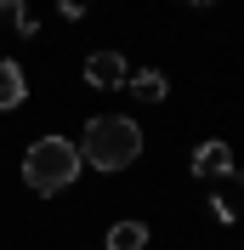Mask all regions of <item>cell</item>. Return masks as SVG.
Returning <instances> with one entry per match:
<instances>
[{
	"instance_id": "obj_3",
	"label": "cell",
	"mask_w": 244,
	"mask_h": 250,
	"mask_svg": "<svg viewBox=\"0 0 244 250\" xmlns=\"http://www.w3.org/2000/svg\"><path fill=\"white\" fill-rule=\"evenodd\" d=\"M125 80H131V62H125L114 46H102V51L85 57V85H91V91H120Z\"/></svg>"
},
{
	"instance_id": "obj_8",
	"label": "cell",
	"mask_w": 244,
	"mask_h": 250,
	"mask_svg": "<svg viewBox=\"0 0 244 250\" xmlns=\"http://www.w3.org/2000/svg\"><path fill=\"white\" fill-rule=\"evenodd\" d=\"M57 12H62V17H85V12H91V0H57Z\"/></svg>"
},
{
	"instance_id": "obj_12",
	"label": "cell",
	"mask_w": 244,
	"mask_h": 250,
	"mask_svg": "<svg viewBox=\"0 0 244 250\" xmlns=\"http://www.w3.org/2000/svg\"><path fill=\"white\" fill-rule=\"evenodd\" d=\"M187 6H216V0H187Z\"/></svg>"
},
{
	"instance_id": "obj_11",
	"label": "cell",
	"mask_w": 244,
	"mask_h": 250,
	"mask_svg": "<svg viewBox=\"0 0 244 250\" xmlns=\"http://www.w3.org/2000/svg\"><path fill=\"white\" fill-rule=\"evenodd\" d=\"M23 12V0H0V17H17Z\"/></svg>"
},
{
	"instance_id": "obj_2",
	"label": "cell",
	"mask_w": 244,
	"mask_h": 250,
	"mask_svg": "<svg viewBox=\"0 0 244 250\" xmlns=\"http://www.w3.org/2000/svg\"><path fill=\"white\" fill-rule=\"evenodd\" d=\"M80 176V142L68 137H40L29 142V154H23V182L34 193H62V188H74Z\"/></svg>"
},
{
	"instance_id": "obj_6",
	"label": "cell",
	"mask_w": 244,
	"mask_h": 250,
	"mask_svg": "<svg viewBox=\"0 0 244 250\" xmlns=\"http://www.w3.org/2000/svg\"><path fill=\"white\" fill-rule=\"evenodd\" d=\"M23 97H29V80H23L17 57H0V108H23Z\"/></svg>"
},
{
	"instance_id": "obj_4",
	"label": "cell",
	"mask_w": 244,
	"mask_h": 250,
	"mask_svg": "<svg viewBox=\"0 0 244 250\" xmlns=\"http://www.w3.org/2000/svg\"><path fill=\"white\" fill-rule=\"evenodd\" d=\"M187 165H193V176L216 182V176H233V165H239V159H233V148H227L222 137H210V142H199V148H193V159H187Z\"/></svg>"
},
{
	"instance_id": "obj_10",
	"label": "cell",
	"mask_w": 244,
	"mask_h": 250,
	"mask_svg": "<svg viewBox=\"0 0 244 250\" xmlns=\"http://www.w3.org/2000/svg\"><path fill=\"white\" fill-rule=\"evenodd\" d=\"M210 216H216V222H233V216H239V210H233L227 199H210Z\"/></svg>"
},
{
	"instance_id": "obj_1",
	"label": "cell",
	"mask_w": 244,
	"mask_h": 250,
	"mask_svg": "<svg viewBox=\"0 0 244 250\" xmlns=\"http://www.w3.org/2000/svg\"><path fill=\"white\" fill-rule=\"evenodd\" d=\"M137 154H142V125L125 114H97L80 137V165L91 171H125L137 165Z\"/></svg>"
},
{
	"instance_id": "obj_7",
	"label": "cell",
	"mask_w": 244,
	"mask_h": 250,
	"mask_svg": "<svg viewBox=\"0 0 244 250\" xmlns=\"http://www.w3.org/2000/svg\"><path fill=\"white\" fill-rule=\"evenodd\" d=\"M148 245V222H114L108 228V250H142Z\"/></svg>"
},
{
	"instance_id": "obj_5",
	"label": "cell",
	"mask_w": 244,
	"mask_h": 250,
	"mask_svg": "<svg viewBox=\"0 0 244 250\" xmlns=\"http://www.w3.org/2000/svg\"><path fill=\"white\" fill-rule=\"evenodd\" d=\"M125 85H131V97H137V103H165V97H170V80H165V68H153V62L131 68V80H125Z\"/></svg>"
},
{
	"instance_id": "obj_9",
	"label": "cell",
	"mask_w": 244,
	"mask_h": 250,
	"mask_svg": "<svg viewBox=\"0 0 244 250\" xmlns=\"http://www.w3.org/2000/svg\"><path fill=\"white\" fill-rule=\"evenodd\" d=\"M34 29H40V17H34L29 6H23V12H17V34H34Z\"/></svg>"
}]
</instances>
